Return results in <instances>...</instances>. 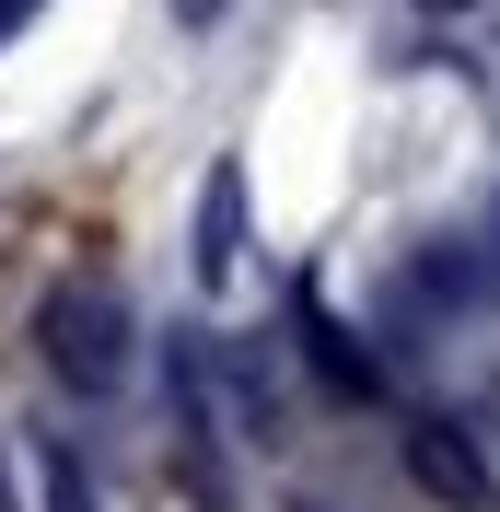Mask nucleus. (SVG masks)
Masks as SVG:
<instances>
[{
	"mask_svg": "<svg viewBox=\"0 0 500 512\" xmlns=\"http://www.w3.org/2000/svg\"><path fill=\"white\" fill-rule=\"evenodd\" d=\"M35 350H47V373L70 396H117L128 384V303L105 280H59L35 303Z\"/></svg>",
	"mask_w": 500,
	"mask_h": 512,
	"instance_id": "nucleus-1",
	"label": "nucleus"
},
{
	"mask_svg": "<svg viewBox=\"0 0 500 512\" xmlns=\"http://www.w3.org/2000/svg\"><path fill=\"white\" fill-rule=\"evenodd\" d=\"M407 478L431 489L442 512H489V454H477L466 431H442V419H419V431H407Z\"/></svg>",
	"mask_w": 500,
	"mask_h": 512,
	"instance_id": "nucleus-2",
	"label": "nucleus"
},
{
	"mask_svg": "<svg viewBox=\"0 0 500 512\" xmlns=\"http://www.w3.org/2000/svg\"><path fill=\"white\" fill-rule=\"evenodd\" d=\"M233 233H245V187L233 175H210V210H198V280H233Z\"/></svg>",
	"mask_w": 500,
	"mask_h": 512,
	"instance_id": "nucleus-3",
	"label": "nucleus"
},
{
	"mask_svg": "<svg viewBox=\"0 0 500 512\" xmlns=\"http://www.w3.org/2000/svg\"><path fill=\"white\" fill-rule=\"evenodd\" d=\"M303 350H314V373L338 384V396H373V361L349 350V326H326V315H303Z\"/></svg>",
	"mask_w": 500,
	"mask_h": 512,
	"instance_id": "nucleus-4",
	"label": "nucleus"
},
{
	"mask_svg": "<svg viewBox=\"0 0 500 512\" xmlns=\"http://www.w3.org/2000/svg\"><path fill=\"white\" fill-rule=\"evenodd\" d=\"M47 512H94V489H82V466H70V454H47Z\"/></svg>",
	"mask_w": 500,
	"mask_h": 512,
	"instance_id": "nucleus-5",
	"label": "nucleus"
},
{
	"mask_svg": "<svg viewBox=\"0 0 500 512\" xmlns=\"http://www.w3.org/2000/svg\"><path fill=\"white\" fill-rule=\"evenodd\" d=\"M35 12H47V0H0V47H12V35L35 24Z\"/></svg>",
	"mask_w": 500,
	"mask_h": 512,
	"instance_id": "nucleus-6",
	"label": "nucleus"
},
{
	"mask_svg": "<svg viewBox=\"0 0 500 512\" xmlns=\"http://www.w3.org/2000/svg\"><path fill=\"white\" fill-rule=\"evenodd\" d=\"M175 12H187V24H210V12H221V0H175Z\"/></svg>",
	"mask_w": 500,
	"mask_h": 512,
	"instance_id": "nucleus-7",
	"label": "nucleus"
},
{
	"mask_svg": "<svg viewBox=\"0 0 500 512\" xmlns=\"http://www.w3.org/2000/svg\"><path fill=\"white\" fill-rule=\"evenodd\" d=\"M431 12H466V0H431Z\"/></svg>",
	"mask_w": 500,
	"mask_h": 512,
	"instance_id": "nucleus-8",
	"label": "nucleus"
},
{
	"mask_svg": "<svg viewBox=\"0 0 500 512\" xmlns=\"http://www.w3.org/2000/svg\"><path fill=\"white\" fill-rule=\"evenodd\" d=\"M0 512H12V489H0Z\"/></svg>",
	"mask_w": 500,
	"mask_h": 512,
	"instance_id": "nucleus-9",
	"label": "nucleus"
}]
</instances>
